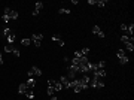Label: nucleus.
<instances>
[{
	"label": "nucleus",
	"instance_id": "nucleus-1",
	"mask_svg": "<svg viewBox=\"0 0 134 100\" xmlns=\"http://www.w3.org/2000/svg\"><path fill=\"white\" fill-rule=\"evenodd\" d=\"M89 88H103L104 87V82L103 79H97V78H91V81H89Z\"/></svg>",
	"mask_w": 134,
	"mask_h": 100
},
{
	"label": "nucleus",
	"instance_id": "nucleus-2",
	"mask_svg": "<svg viewBox=\"0 0 134 100\" xmlns=\"http://www.w3.org/2000/svg\"><path fill=\"white\" fill-rule=\"evenodd\" d=\"M27 76L29 78H34V76H42V70L39 69V67H36V66H33V67L27 72Z\"/></svg>",
	"mask_w": 134,
	"mask_h": 100
},
{
	"label": "nucleus",
	"instance_id": "nucleus-3",
	"mask_svg": "<svg viewBox=\"0 0 134 100\" xmlns=\"http://www.w3.org/2000/svg\"><path fill=\"white\" fill-rule=\"evenodd\" d=\"M48 84H49V85H52V87L55 88V91H61V90H64V88H63V84H61L60 81L49 79V81H48Z\"/></svg>",
	"mask_w": 134,
	"mask_h": 100
},
{
	"label": "nucleus",
	"instance_id": "nucleus-4",
	"mask_svg": "<svg viewBox=\"0 0 134 100\" xmlns=\"http://www.w3.org/2000/svg\"><path fill=\"white\" fill-rule=\"evenodd\" d=\"M94 78H97V79H103V78L106 76V70L104 69H100V70H94Z\"/></svg>",
	"mask_w": 134,
	"mask_h": 100
},
{
	"label": "nucleus",
	"instance_id": "nucleus-5",
	"mask_svg": "<svg viewBox=\"0 0 134 100\" xmlns=\"http://www.w3.org/2000/svg\"><path fill=\"white\" fill-rule=\"evenodd\" d=\"M60 82L63 84V88H70V79L67 76H60Z\"/></svg>",
	"mask_w": 134,
	"mask_h": 100
},
{
	"label": "nucleus",
	"instance_id": "nucleus-6",
	"mask_svg": "<svg viewBox=\"0 0 134 100\" xmlns=\"http://www.w3.org/2000/svg\"><path fill=\"white\" fill-rule=\"evenodd\" d=\"M92 33H94V35H97L98 37H101V39L104 37V31L100 29L98 25H94V27H92Z\"/></svg>",
	"mask_w": 134,
	"mask_h": 100
},
{
	"label": "nucleus",
	"instance_id": "nucleus-7",
	"mask_svg": "<svg viewBox=\"0 0 134 100\" xmlns=\"http://www.w3.org/2000/svg\"><path fill=\"white\" fill-rule=\"evenodd\" d=\"M29 90V87L25 85V82H22V84H19V87H18V93L19 94H25V91Z\"/></svg>",
	"mask_w": 134,
	"mask_h": 100
},
{
	"label": "nucleus",
	"instance_id": "nucleus-8",
	"mask_svg": "<svg viewBox=\"0 0 134 100\" xmlns=\"http://www.w3.org/2000/svg\"><path fill=\"white\" fill-rule=\"evenodd\" d=\"M25 85L33 90V88H34V85H36V81H34V78H29V79H27V82H25Z\"/></svg>",
	"mask_w": 134,
	"mask_h": 100
},
{
	"label": "nucleus",
	"instance_id": "nucleus-9",
	"mask_svg": "<svg viewBox=\"0 0 134 100\" xmlns=\"http://www.w3.org/2000/svg\"><path fill=\"white\" fill-rule=\"evenodd\" d=\"M42 39H43V35H42V33H37V35L34 33V35H31L30 40H31V42H34V40H42Z\"/></svg>",
	"mask_w": 134,
	"mask_h": 100
},
{
	"label": "nucleus",
	"instance_id": "nucleus-10",
	"mask_svg": "<svg viewBox=\"0 0 134 100\" xmlns=\"http://www.w3.org/2000/svg\"><path fill=\"white\" fill-rule=\"evenodd\" d=\"M10 33H12V30H10L8 25H5V27H3V31H2V36H3V37H8Z\"/></svg>",
	"mask_w": 134,
	"mask_h": 100
},
{
	"label": "nucleus",
	"instance_id": "nucleus-11",
	"mask_svg": "<svg viewBox=\"0 0 134 100\" xmlns=\"http://www.w3.org/2000/svg\"><path fill=\"white\" fill-rule=\"evenodd\" d=\"M15 37H16V35H15V33L12 31V33H10V35L6 37V40H8V43H10V45H14V42H15Z\"/></svg>",
	"mask_w": 134,
	"mask_h": 100
},
{
	"label": "nucleus",
	"instance_id": "nucleus-12",
	"mask_svg": "<svg viewBox=\"0 0 134 100\" xmlns=\"http://www.w3.org/2000/svg\"><path fill=\"white\" fill-rule=\"evenodd\" d=\"M121 42H124V43H133V37H128L127 35H122L121 36Z\"/></svg>",
	"mask_w": 134,
	"mask_h": 100
},
{
	"label": "nucleus",
	"instance_id": "nucleus-13",
	"mask_svg": "<svg viewBox=\"0 0 134 100\" xmlns=\"http://www.w3.org/2000/svg\"><path fill=\"white\" fill-rule=\"evenodd\" d=\"M9 18L10 20H18V12H16V10H12V9H10V12H9Z\"/></svg>",
	"mask_w": 134,
	"mask_h": 100
},
{
	"label": "nucleus",
	"instance_id": "nucleus-14",
	"mask_svg": "<svg viewBox=\"0 0 134 100\" xmlns=\"http://www.w3.org/2000/svg\"><path fill=\"white\" fill-rule=\"evenodd\" d=\"M52 40H55L60 46H64V40H61V39H60L58 36H55V35H54V36H52Z\"/></svg>",
	"mask_w": 134,
	"mask_h": 100
},
{
	"label": "nucleus",
	"instance_id": "nucleus-15",
	"mask_svg": "<svg viewBox=\"0 0 134 100\" xmlns=\"http://www.w3.org/2000/svg\"><path fill=\"white\" fill-rule=\"evenodd\" d=\"M14 45H10V43H6V45H5V51L6 52H14Z\"/></svg>",
	"mask_w": 134,
	"mask_h": 100
},
{
	"label": "nucleus",
	"instance_id": "nucleus-16",
	"mask_svg": "<svg viewBox=\"0 0 134 100\" xmlns=\"http://www.w3.org/2000/svg\"><path fill=\"white\" fill-rule=\"evenodd\" d=\"M106 5H107L106 0H98V2H96V6H98V8H104Z\"/></svg>",
	"mask_w": 134,
	"mask_h": 100
},
{
	"label": "nucleus",
	"instance_id": "nucleus-17",
	"mask_svg": "<svg viewBox=\"0 0 134 100\" xmlns=\"http://www.w3.org/2000/svg\"><path fill=\"white\" fill-rule=\"evenodd\" d=\"M106 67V61H100L96 64V70H100V69H104Z\"/></svg>",
	"mask_w": 134,
	"mask_h": 100
},
{
	"label": "nucleus",
	"instance_id": "nucleus-18",
	"mask_svg": "<svg viewBox=\"0 0 134 100\" xmlns=\"http://www.w3.org/2000/svg\"><path fill=\"white\" fill-rule=\"evenodd\" d=\"M25 96L29 97V99H33V97H34V91H33L31 88H29V90L25 91Z\"/></svg>",
	"mask_w": 134,
	"mask_h": 100
},
{
	"label": "nucleus",
	"instance_id": "nucleus-19",
	"mask_svg": "<svg viewBox=\"0 0 134 100\" xmlns=\"http://www.w3.org/2000/svg\"><path fill=\"white\" fill-rule=\"evenodd\" d=\"M128 61H130V58H128L127 55H124V57H119V63H121V64H127Z\"/></svg>",
	"mask_w": 134,
	"mask_h": 100
},
{
	"label": "nucleus",
	"instance_id": "nucleus-20",
	"mask_svg": "<svg viewBox=\"0 0 134 100\" xmlns=\"http://www.w3.org/2000/svg\"><path fill=\"white\" fill-rule=\"evenodd\" d=\"M54 93H55V88L48 84V96H54Z\"/></svg>",
	"mask_w": 134,
	"mask_h": 100
},
{
	"label": "nucleus",
	"instance_id": "nucleus-21",
	"mask_svg": "<svg viewBox=\"0 0 134 100\" xmlns=\"http://www.w3.org/2000/svg\"><path fill=\"white\" fill-rule=\"evenodd\" d=\"M30 43H31V40H30V39H25V37H24V39L21 40V45H22V46H29Z\"/></svg>",
	"mask_w": 134,
	"mask_h": 100
},
{
	"label": "nucleus",
	"instance_id": "nucleus-22",
	"mask_svg": "<svg viewBox=\"0 0 134 100\" xmlns=\"http://www.w3.org/2000/svg\"><path fill=\"white\" fill-rule=\"evenodd\" d=\"M58 14H66V15H69V14H70V9H66V8H60Z\"/></svg>",
	"mask_w": 134,
	"mask_h": 100
},
{
	"label": "nucleus",
	"instance_id": "nucleus-23",
	"mask_svg": "<svg viewBox=\"0 0 134 100\" xmlns=\"http://www.w3.org/2000/svg\"><path fill=\"white\" fill-rule=\"evenodd\" d=\"M42 8H43V3L42 2H36V10H39V12H40V10H42Z\"/></svg>",
	"mask_w": 134,
	"mask_h": 100
},
{
	"label": "nucleus",
	"instance_id": "nucleus-24",
	"mask_svg": "<svg viewBox=\"0 0 134 100\" xmlns=\"http://www.w3.org/2000/svg\"><path fill=\"white\" fill-rule=\"evenodd\" d=\"M81 54L83 55V57H86V55L89 54V48H83V49H81Z\"/></svg>",
	"mask_w": 134,
	"mask_h": 100
},
{
	"label": "nucleus",
	"instance_id": "nucleus-25",
	"mask_svg": "<svg viewBox=\"0 0 134 100\" xmlns=\"http://www.w3.org/2000/svg\"><path fill=\"white\" fill-rule=\"evenodd\" d=\"M125 48H127V51H133L134 45H133V43H125Z\"/></svg>",
	"mask_w": 134,
	"mask_h": 100
},
{
	"label": "nucleus",
	"instance_id": "nucleus-26",
	"mask_svg": "<svg viewBox=\"0 0 134 100\" xmlns=\"http://www.w3.org/2000/svg\"><path fill=\"white\" fill-rule=\"evenodd\" d=\"M2 20H3V23H5V24H8L9 21H10V18H9L8 15H3V16H2Z\"/></svg>",
	"mask_w": 134,
	"mask_h": 100
},
{
	"label": "nucleus",
	"instance_id": "nucleus-27",
	"mask_svg": "<svg viewBox=\"0 0 134 100\" xmlns=\"http://www.w3.org/2000/svg\"><path fill=\"white\" fill-rule=\"evenodd\" d=\"M116 55H118V58H119V57H124V55H125V51H124V49H119V51L116 52Z\"/></svg>",
	"mask_w": 134,
	"mask_h": 100
},
{
	"label": "nucleus",
	"instance_id": "nucleus-28",
	"mask_svg": "<svg viewBox=\"0 0 134 100\" xmlns=\"http://www.w3.org/2000/svg\"><path fill=\"white\" fill-rule=\"evenodd\" d=\"M14 55H15V57H19V55H21V52H19V49H14Z\"/></svg>",
	"mask_w": 134,
	"mask_h": 100
},
{
	"label": "nucleus",
	"instance_id": "nucleus-29",
	"mask_svg": "<svg viewBox=\"0 0 134 100\" xmlns=\"http://www.w3.org/2000/svg\"><path fill=\"white\" fill-rule=\"evenodd\" d=\"M119 29H121L122 31H127V24H121V25H119Z\"/></svg>",
	"mask_w": 134,
	"mask_h": 100
},
{
	"label": "nucleus",
	"instance_id": "nucleus-30",
	"mask_svg": "<svg viewBox=\"0 0 134 100\" xmlns=\"http://www.w3.org/2000/svg\"><path fill=\"white\" fill-rule=\"evenodd\" d=\"M31 14H33V16H36V15H39V10H36V9H34V10H33Z\"/></svg>",
	"mask_w": 134,
	"mask_h": 100
},
{
	"label": "nucleus",
	"instance_id": "nucleus-31",
	"mask_svg": "<svg viewBox=\"0 0 134 100\" xmlns=\"http://www.w3.org/2000/svg\"><path fill=\"white\" fill-rule=\"evenodd\" d=\"M0 64H3V57H2V52H0Z\"/></svg>",
	"mask_w": 134,
	"mask_h": 100
},
{
	"label": "nucleus",
	"instance_id": "nucleus-32",
	"mask_svg": "<svg viewBox=\"0 0 134 100\" xmlns=\"http://www.w3.org/2000/svg\"><path fill=\"white\" fill-rule=\"evenodd\" d=\"M51 100H58V99L55 97V96H51Z\"/></svg>",
	"mask_w": 134,
	"mask_h": 100
}]
</instances>
